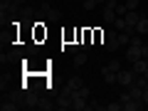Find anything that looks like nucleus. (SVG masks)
Returning <instances> with one entry per match:
<instances>
[{
  "mask_svg": "<svg viewBox=\"0 0 148 111\" xmlns=\"http://www.w3.org/2000/svg\"><path fill=\"white\" fill-rule=\"evenodd\" d=\"M133 79H136L133 69H121V72H116V84H121L123 89H128V86L133 84Z\"/></svg>",
  "mask_w": 148,
  "mask_h": 111,
  "instance_id": "f257e3e1",
  "label": "nucleus"
},
{
  "mask_svg": "<svg viewBox=\"0 0 148 111\" xmlns=\"http://www.w3.org/2000/svg\"><path fill=\"white\" fill-rule=\"evenodd\" d=\"M143 54H141V47L138 45H128V49H126V59L128 62H136V59H141Z\"/></svg>",
  "mask_w": 148,
  "mask_h": 111,
  "instance_id": "f03ea898",
  "label": "nucleus"
},
{
  "mask_svg": "<svg viewBox=\"0 0 148 111\" xmlns=\"http://www.w3.org/2000/svg\"><path fill=\"white\" fill-rule=\"evenodd\" d=\"M136 35H148V17L141 15V20L136 22Z\"/></svg>",
  "mask_w": 148,
  "mask_h": 111,
  "instance_id": "7ed1b4c3",
  "label": "nucleus"
},
{
  "mask_svg": "<svg viewBox=\"0 0 148 111\" xmlns=\"http://www.w3.org/2000/svg\"><path fill=\"white\" fill-rule=\"evenodd\" d=\"M123 109L126 111H138V109H143V101L141 99H128L126 104H123Z\"/></svg>",
  "mask_w": 148,
  "mask_h": 111,
  "instance_id": "20e7f679",
  "label": "nucleus"
},
{
  "mask_svg": "<svg viewBox=\"0 0 148 111\" xmlns=\"http://www.w3.org/2000/svg\"><path fill=\"white\" fill-rule=\"evenodd\" d=\"M116 10H111V8H104V22L106 25H114V22H116Z\"/></svg>",
  "mask_w": 148,
  "mask_h": 111,
  "instance_id": "39448f33",
  "label": "nucleus"
},
{
  "mask_svg": "<svg viewBox=\"0 0 148 111\" xmlns=\"http://www.w3.org/2000/svg\"><path fill=\"white\" fill-rule=\"evenodd\" d=\"M101 74H104V82H106V84H116V72H111V69L101 67Z\"/></svg>",
  "mask_w": 148,
  "mask_h": 111,
  "instance_id": "423d86ee",
  "label": "nucleus"
},
{
  "mask_svg": "<svg viewBox=\"0 0 148 111\" xmlns=\"http://www.w3.org/2000/svg\"><path fill=\"white\" fill-rule=\"evenodd\" d=\"M128 94H131L133 99H141V101H143V89H141L138 84H131V86H128Z\"/></svg>",
  "mask_w": 148,
  "mask_h": 111,
  "instance_id": "0eeeda50",
  "label": "nucleus"
},
{
  "mask_svg": "<svg viewBox=\"0 0 148 111\" xmlns=\"http://www.w3.org/2000/svg\"><path fill=\"white\" fill-rule=\"evenodd\" d=\"M119 47H121V45H119V40H116V37H111V40H106V52H116Z\"/></svg>",
  "mask_w": 148,
  "mask_h": 111,
  "instance_id": "6e6552de",
  "label": "nucleus"
},
{
  "mask_svg": "<svg viewBox=\"0 0 148 111\" xmlns=\"http://www.w3.org/2000/svg\"><path fill=\"white\" fill-rule=\"evenodd\" d=\"M47 20H49V22H59V20H62V12L49 8V10H47Z\"/></svg>",
  "mask_w": 148,
  "mask_h": 111,
  "instance_id": "1a4fd4ad",
  "label": "nucleus"
},
{
  "mask_svg": "<svg viewBox=\"0 0 148 111\" xmlns=\"http://www.w3.org/2000/svg\"><path fill=\"white\" fill-rule=\"evenodd\" d=\"M86 64V54L84 52H77L74 54V67H84Z\"/></svg>",
  "mask_w": 148,
  "mask_h": 111,
  "instance_id": "9d476101",
  "label": "nucleus"
},
{
  "mask_svg": "<svg viewBox=\"0 0 148 111\" xmlns=\"http://www.w3.org/2000/svg\"><path fill=\"white\" fill-rule=\"evenodd\" d=\"M67 84L72 86V89H79V86H84V79H82V77H72V79H69Z\"/></svg>",
  "mask_w": 148,
  "mask_h": 111,
  "instance_id": "9b49d317",
  "label": "nucleus"
},
{
  "mask_svg": "<svg viewBox=\"0 0 148 111\" xmlns=\"http://www.w3.org/2000/svg\"><path fill=\"white\" fill-rule=\"evenodd\" d=\"M106 69H111V72H121V62H119V59H111L109 64H104Z\"/></svg>",
  "mask_w": 148,
  "mask_h": 111,
  "instance_id": "f8f14e48",
  "label": "nucleus"
},
{
  "mask_svg": "<svg viewBox=\"0 0 148 111\" xmlns=\"http://www.w3.org/2000/svg\"><path fill=\"white\" fill-rule=\"evenodd\" d=\"M0 109H3V111H15L17 104H15V101H3V104H0Z\"/></svg>",
  "mask_w": 148,
  "mask_h": 111,
  "instance_id": "ddd939ff",
  "label": "nucleus"
},
{
  "mask_svg": "<svg viewBox=\"0 0 148 111\" xmlns=\"http://www.w3.org/2000/svg\"><path fill=\"white\" fill-rule=\"evenodd\" d=\"M126 12H128L126 3H123V5H121V3H119V5H116V15H119V17H126Z\"/></svg>",
  "mask_w": 148,
  "mask_h": 111,
  "instance_id": "4468645a",
  "label": "nucleus"
},
{
  "mask_svg": "<svg viewBox=\"0 0 148 111\" xmlns=\"http://www.w3.org/2000/svg\"><path fill=\"white\" fill-rule=\"evenodd\" d=\"M138 5H141V0H126V8H128V10H138Z\"/></svg>",
  "mask_w": 148,
  "mask_h": 111,
  "instance_id": "2eb2a0df",
  "label": "nucleus"
},
{
  "mask_svg": "<svg viewBox=\"0 0 148 111\" xmlns=\"http://www.w3.org/2000/svg\"><path fill=\"white\" fill-rule=\"evenodd\" d=\"M96 5H99V3H96V0H84V10H94Z\"/></svg>",
  "mask_w": 148,
  "mask_h": 111,
  "instance_id": "dca6fc26",
  "label": "nucleus"
},
{
  "mask_svg": "<svg viewBox=\"0 0 148 111\" xmlns=\"http://www.w3.org/2000/svg\"><path fill=\"white\" fill-rule=\"evenodd\" d=\"M114 25H116V30L121 32L123 27H126V20H123V17H116V22H114Z\"/></svg>",
  "mask_w": 148,
  "mask_h": 111,
  "instance_id": "f3484780",
  "label": "nucleus"
},
{
  "mask_svg": "<svg viewBox=\"0 0 148 111\" xmlns=\"http://www.w3.org/2000/svg\"><path fill=\"white\" fill-rule=\"evenodd\" d=\"M106 109H109V111H121L123 104H121V101H119V104H106Z\"/></svg>",
  "mask_w": 148,
  "mask_h": 111,
  "instance_id": "a211bd4d",
  "label": "nucleus"
},
{
  "mask_svg": "<svg viewBox=\"0 0 148 111\" xmlns=\"http://www.w3.org/2000/svg\"><path fill=\"white\" fill-rule=\"evenodd\" d=\"M77 91H79V94L84 96V99H89V86H79V89H77Z\"/></svg>",
  "mask_w": 148,
  "mask_h": 111,
  "instance_id": "6ab92c4d",
  "label": "nucleus"
},
{
  "mask_svg": "<svg viewBox=\"0 0 148 111\" xmlns=\"http://www.w3.org/2000/svg\"><path fill=\"white\" fill-rule=\"evenodd\" d=\"M116 5H119L116 0H106V3H104V8H111V10H116Z\"/></svg>",
  "mask_w": 148,
  "mask_h": 111,
  "instance_id": "aec40b11",
  "label": "nucleus"
},
{
  "mask_svg": "<svg viewBox=\"0 0 148 111\" xmlns=\"http://www.w3.org/2000/svg\"><path fill=\"white\" fill-rule=\"evenodd\" d=\"M141 54H143V57H148V45H141Z\"/></svg>",
  "mask_w": 148,
  "mask_h": 111,
  "instance_id": "412c9836",
  "label": "nucleus"
},
{
  "mask_svg": "<svg viewBox=\"0 0 148 111\" xmlns=\"http://www.w3.org/2000/svg\"><path fill=\"white\" fill-rule=\"evenodd\" d=\"M143 104L148 106V89H143Z\"/></svg>",
  "mask_w": 148,
  "mask_h": 111,
  "instance_id": "4be33fe9",
  "label": "nucleus"
},
{
  "mask_svg": "<svg viewBox=\"0 0 148 111\" xmlns=\"http://www.w3.org/2000/svg\"><path fill=\"white\" fill-rule=\"evenodd\" d=\"M22 3H25V0H12V8H20Z\"/></svg>",
  "mask_w": 148,
  "mask_h": 111,
  "instance_id": "5701e85b",
  "label": "nucleus"
},
{
  "mask_svg": "<svg viewBox=\"0 0 148 111\" xmlns=\"http://www.w3.org/2000/svg\"><path fill=\"white\" fill-rule=\"evenodd\" d=\"M143 77H146V79H148V69H146V72H143Z\"/></svg>",
  "mask_w": 148,
  "mask_h": 111,
  "instance_id": "b1692460",
  "label": "nucleus"
}]
</instances>
